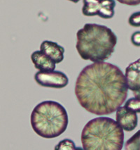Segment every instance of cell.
I'll return each instance as SVG.
<instances>
[{"label":"cell","instance_id":"1","mask_svg":"<svg viewBox=\"0 0 140 150\" xmlns=\"http://www.w3.org/2000/svg\"><path fill=\"white\" fill-rule=\"evenodd\" d=\"M128 87L125 75L117 66L95 62L79 74L74 93L79 104L98 116L109 115L125 102Z\"/></svg>","mask_w":140,"mask_h":150},{"label":"cell","instance_id":"2","mask_svg":"<svg viewBox=\"0 0 140 150\" xmlns=\"http://www.w3.org/2000/svg\"><path fill=\"white\" fill-rule=\"evenodd\" d=\"M117 36L106 25L86 23L77 33L78 54L84 60L104 62L115 51Z\"/></svg>","mask_w":140,"mask_h":150},{"label":"cell","instance_id":"3","mask_svg":"<svg viewBox=\"0 0 140 150\" xmlns=\"http://www.w3.org/2000/svg\"><path fill=\"white\" fill-rule=\"evenodd\" d=\"M124 137L123 129L116 121L109 117H98L85 125L81 140L85 150H121Z\"/></svg>","mask_w":140,"mask_h":150},{"label":"cell","instance_id":"4","mask_svg":"<svg viewBox=\"0 0 140 150\" xmlns=\"http://www.w3.org/2000/svg\"><path fill=\"white\" fill-rule=\"evenodd\" d=\"M30 123L37 135L45 139H53L59 137L67 130L68 114L60 103L44 101L34 108Z\"/></svg>","mask_w":140,"mask_h":150},{"label":"cell","instance_id":"5","mask_svg":"<svg viewBox=\"0 0 140 150\" xmlns=\"http://www.w3.org/2000/svg\"><path fill=\"white\" fill-rule=\"evenodd\" d=\"M115 0H83L82 13L88 17L98 16L104 19L114 16Z\"/></svg>","mask_w":140,"mask_h":150},{"label":"cell","instance_id":"6","mask_svg":"<svg viewBox=\"0 0 140 150\" xmlns=\"http://www.w3.org/2000/svg\"><path fill=\"white\" fill-rule=\"evenodd\" d=\"M38 85L44 88L62 89L69 84V78L65 73L59 71H38L34 75Z\"/></svg>","mask_w":140,"mask_h":150},{"label":"cell","instance_id":"7","mask_svg":"<svg viewBox=\"0 0 140 150\" xmlns=\"http://www.w3.org/2000/svg\"><path fill=\"white\" fill-rule=\"evenodd\" d=\"M116 112V121L123 130L131 132L137 128L138 124V117L136 112L128 109L125 106H120Z\"/></svg>","mask_w":140,"mask_h":150},{"label":"cell","instance_id":"8","mask_svg":"<svg viewBox=\"0 0 140 150\" xmlns=\"http://www.w3.org/2000/svg\"><path fill=\"white\" fill-rule=\"evenodd\" d=\"M125 76L129 90L132 92H140V59L129 64Z\"/></svg>","mask_w":140,"mask_h":150},{"label":"cell","instance_id":"9","mask_svg":"<svg viewBox=\"0 0 140 150\" xmlns=\"http://www.w3.org/2000/svg\"><path fill=\"white\" fill-rule=\"evenodd\" d=\"M40 50L53 59L56 64H60L64 60L65 49L57 42L45 40L41 42Z\"/></svg>","mask_w":140,"mask_h":150},{"label":"cell","instance_id":"10","mask_svg":"<svg viewBox=\"0 0 140 150\" xmlns=\"http://www.w3.org/2000/svg\"><path fill=\"white\" fill-rule=\"evenodd\" d=\"M31 60L35 69L41 71H54L56 67V63L41 50L34 52L31 54Z\"/></svg>","mask_w":140,"mask_h":150},{"label":"cell","instance_id":"11","mask_svg":"<svg viewBox=\"0 0 140 150\" xmlns=\"http://www.w3.org/2000/svg\"><path fill=\"white\" fill-rule=\"evenodd\" d=\"M125 150H140V130L134 133L125 144Z\"/></svg>","mask_w":140,"mask_h":150},{"label":"cell","instance_id":"12","mask_svg":"<svg viewBox=\"0 0 140 150\" xmlns=\"http://www.w3.org/2000/svg\"><path fill=\"white\" fill-rule=\"evenodd\" d=\"M125 106L128 109L132 110L134 112L139 113L140 114V96L139 97H134L132 98L129 99L125 102Z\"/></svg>","mask_w":140,"mask_h":150},{"label":"cell","instance_id":"13","mask_svg":"<svg viewBox=\"0 0 140 150\" xmlns=\"http://www.w3.org/2000/svg\"><path fill=\"white\" fill-rule=\"evenodd\" d=\"M55 149L61 150V149H77L75 143L72 139H65L60 142L55 146Z\"/></svg>","mask_w":140,"mask_h":150},{"label":"cell","instance_id":"14","mask_svg":"<svg viewBox=\"0 0 140 150\" xmlns=\"http://www.w3.org/2000/svg\"><path fill=\"white\" fill-rule=\"evenodd\" d=\"M129 25L132 27H140V11L134 12L128 18Z\"/></svg>","mask_w":140,"mask_h":150},{"label":"cell","instance_id":"15","mask_svg":"<svg viewBox=\"0 0 140 150\" xmlns=\"http://www.w3.org/2000/svg\"><path fill=\"white\" fill-rule=\"evenodd\" d=\"M131 42L134 46L140 47V31H137L132 35Z\"/></svg>","mask_w":140,"mask_h":150},{"label":"cell","instance_id":"16","mask_svg":"<svg viewBox=\"0 0 140 150\" xmlns=\"http://www.w3.org/2000/svg\"><path fill=\"white\" fill-rule=\"evenodd\" d=\"M120 4L128 6H137L140 4V0H117Z\"/></svg>","mask_w":140,"mask_h":150},{"label":"cell","instance_id":"17","mask_svg":"<svg viewBox=\"0 0 140 150\" xmlns=\"http://www.w3.org/2000/svg\"><path fill=\"white\" fill-rule=\"evenodd\" d=\"M133 95H134V97H139V96H140V92H133Z\"/></svg>","mask_w":140,"mask_h":150},{"label":"cell","instance_id":"18","mask_svg":"<svg viewBox=\"0 0 140 150\" xmlns=\"http://www.w3.org/2000/svg\"><path fill=\"white\" fill-rule=\"evenodd\" d=\"M69 1H72V2L75 3V4H77V3L79 2V1H80V0H69Z\"/></svg>","mask_w":140,"mask_h":150}]
</instances>
